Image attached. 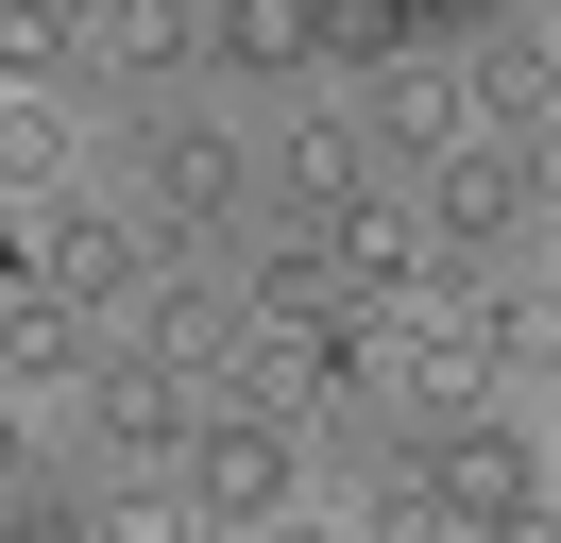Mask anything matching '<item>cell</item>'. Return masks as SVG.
Segmentation results:
<instances>
[{
	"label": "cell",
	"mask_w": 561,
	"mask_h": 543,
	"mask_svg": "<svg viewBox=\"0 0 561 543\" xmlns=\"http://www.w3.org/2000/svg\"><path fill=\"white\" fill-rule=\"evenodd\" d=\"M205 493H221V509H273V493H289V441H273V407H239V425L205 441Z\"/></svg>",
	"instance_id": "6da1fadb"
}]
</instances>
